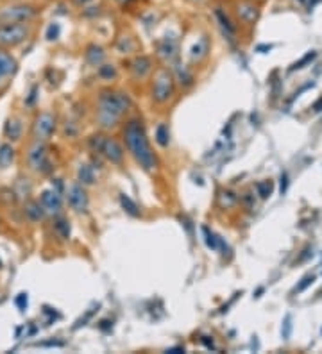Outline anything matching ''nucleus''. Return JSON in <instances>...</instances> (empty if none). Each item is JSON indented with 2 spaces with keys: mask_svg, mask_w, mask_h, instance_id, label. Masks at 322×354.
Segmentation results:
<instances>
[{
  "mask_svg": "<svg viewBox=\"0 0 322 354\" xmlns=\"http://www.w3.org/2000/svg\"><path fill=\"white\" fill-rule=\"evenodd\" d=\"M17 304L20 306V308H23V306H27V295L25 293H22L20 297L17 299Z\"/></svg>",
  "mask_w": 322,
  "mask_h": 354,
  "instance_id": "obj_34",
  "label": "nucleus"
},
{
  "mask_svg": "<svg viewBox=\"0 0 322 354\" xmlns=\"http://www.w3.org/2000/svg\"><path fill=\"white\" fill-rule=\"evenodd\" d=\"M124 140H125V145L131 150V154L134 156V159L140 163V166L147 172L154 170L158 166V159H156L154 152L150 149L143 125L138 120L127 122V125L124 129Z\"/></svg>",
  "mask_w": 322,
  "mask_h": 354,
  "instance_id": "obj_1",
  "label": "nucleus"
},
{
  "mask_svg": "<svg viewBox=\"0 0 322 354\" xmlns=\"http://www.w3.org/2000/svg\"><path fill=\"white\" fill-rule=\"evenodd\" d=\"M13 158H15V150H13L11 145H2L0 147V166L6 168V166L11 165Z\"/></svg>",
  "mask_w": 322,
  "mask_h": 354,
  "instance_id": "obj_18",
  "label": "nucleus"
},
{
  "mask_svg": "<svg viewBox=\"0 0 322 354\" xmlns=\"http://www.w3.org/2000/svg\"><path fill=\"white\" fill-rule=\"evenodd\" d=\"M290 331H292V324H290V317L285 319V331H283V336L288 338L290 336Z\"/></svg>",
  "mask_w": 322,
  "mask_h": 354,
  "instance_id": "obj_32",
  "label": "nucleus"
},
{
  "mask_svg": "<svg viewBox=\"0 0 322 354\" xmlns=\"http://www.w3.org/2000/svg\"><path fill=\"white\" fill-rule=\"evenodd\" d=\"M36 15L34 7L31 6H17V7H9L6 11L2 13V18L9 23H23L31 20V18Z\"/></svg>",
  "mask_w": 322,
  "mask_h": 354,
  "instance_id": "obj_6",
  "label": "nucleus"
},
{
  "mask_svg": "<svg viewBox=\"0 0 322 354\" xmlns=\"http://www.w3.org/2000/svg\"><path fill=\"white\" fill-rule=\"evenodd\" d=\"M41 206L45 208L47 213L50 215H56L61 211V195L57 190H47L41 195Z\"/></svg>",
  "mask_w": 322,
  "mask_h": 354,
  "instance_id": "obj_10",
  "label": "nucleus"
},
{
  "mask_svg": "<svg viewBox=\"0 0 322 354\" xmlns=\"http://www.w3.org/2000/svg\"><path fill=\"white\" fill-rule=\"evenodd\" d=\"M120 204H122V208L125 211H127L129 215L131 216H138L140 215V211H138V206L134 204L133 200L129 199L127 195H120Z\"/></svg>",
  "mask_w": 322,
  "mask_h": 354,
  "instance_id": "obj_24",
  "label": "nucleus"
},
{
  "mask_svg": "<svg viewBox=\"0 0 322 354\" xmlns=\"http://www.w3.org/2000/svg\"><path fill=\"white\" fill-rule=\"evenodd\" d=\"M286 188H288V176L286 174H281V194H285L286 192Z\"/></svg>",
  "mask_w": 322,
  "mask_h": 354,
  "instance_id": "obj_33",
  "label": "nucleus"
},
{
  "mask_svg": "<svg viewBox=\"0 0 322 354\" xmlns=\"http://www.w3.org/2000/svg\"><path fill=\"white\" fill-rule=\"evenodd\" d=\"M27 159L34 170L50 172V163H49V159H47V156H45V147L43 145H39V142L34 145L33 149L29 150Z\"/></svg>",
  "mask_w": 322,
  "mask_h": 354,
  "instance_id": "obj_8",
  "label": "nucleus"
},
{
  "mask_svg": "<svg viewBox=\"0 0 322 354\" xmlns=\"http://www.w3.org/2000/svg\"><path fill=\"white\" fill-rule=\"evenodd\" d=\"M129 109V97L118 91H102L99 99V124L102 127H113L120 116Z\"/></svg>",
  "mask_w": 322,
  "mask_h": 354,
  "instance_id": "obj_2",
  "label": "nucleus"
},
{
  "mask_svg": "<svg viewBox=\"0 0 322 354\" xmlns=\"http://www.w3.org/2000/svg\"><path fill=\"white\" fill-rule=\"evenodd\" d=\"M99 152L100 154L106 156V159H109L111 163H122L124 161V149L120 147L117 140L113 138H106L102 140V143L99 147Z\"/></svg>",
  "mask_w": 322,
  "mask_h": 354,
  "instance_id": "obj_5",
  "label": "nucleus"
},
{
  "mask_svg": "<svg viewBox=\"0 0 322 354\" xmlns=\"http://www.w3.org/2000/svg\"><path fill=\"white\" fill-rule=\"evenodd\" d=\"M315 57H317V52H313V50H311V52H308V54H306L304 57L301 59V61L295 63L294 67H292V70H301V68H304V65L311 63V61H313V59H315Z\"/></svg>",
  "mask_w": 322,
  "mask_h": 354,
  "instance_id": "obj_29",
  "label": "nucleus"
},
{
  "mask_svg": "<svg viewBox=\"0 0 322 354\" xmlns=\"http://www.w3.org/2000/svg\"><path fill=\"white\" fill-rule=\"evenodd\" d=\"M256 190H258V195L261 199H268L274 192V184L272 181H261V183L256 184Z\"/></svg>",
  "mask_w": 322,
  "mask_h": 354,
  "instance_id": "obj_23",
  "label": "nucleus"
},
{
  "mask_svg": "<svg viewBox=\"0 0 322 354\" xmlns=\"http://www.w3.org/2000/svg\"><path fill=\"white\" fill-rule=\"evenodd\" d=\"M315 281V276H306L304 279H303V283H301L299 286H295V290H294V293H301L303 290H306V288L310 286L311 283Z\"/></svg>",
  "mask_w": 322,
  "mask_h": 354,
  "instance_id": "obj_30",
  "label": "nucleus"
},
{
  "mask_svg": "<svg viewBox=\"0 0 322 354\" xmlns=\"http://www.w3.org/2000/svg\"><path fill=\"white\" fill-rule=\"evenodd\" d=\"M202 232H204V238H206V245L210 247V249L217 250L218 249V244H220V238H218L215 232H211L208 227H202Z\"/></svg>",
  "mask_w": 322,
  "mask_h": 354,
  "instance_id": "obj_25",
  "label": "nucleus"
},
{
  "mask_svg": "<svg viewBox=\"0 0 322 354\" xmlns=\"http://www.w3.org/2000/svg\"><path fill=\"white\" fill-rule=\"evenodd\" d=\"M45 213H47V211H45V208L39 204V202H29V204L25 206V215H27L33 222L41 220Z\"/></svg>",
  "mask_w": 322,
  "mask_h": 354,
  "instance_id": "obj_16",
  "label": "nucleus"
},
{
  "mask_svg": "<svg viewBox=\"0 0 322 354\" xmlns=\"http://www.w3.org/2000/svg\"><path fill=\"white\" fill-rule=\"evenodd\" d=\"M301 2H303V0H301Z\"/></svg>",
  "mask_w": 322,
  "mask_h": 354,
  "instance_id": "obj_41",
  "label": "nucleus"
},
{
  "mask_svg": "<svg viewBox=\"0 0 322 354\" xmlns=\"http://www.w3.org/2000/svg\"><path fill=\"white\" fill-rule=\"evenodd\" d=\"M156 142L160 147H168V143H170V133H168V127L165 124H160L156 127Z\"/></svg>",
  "mask_w": 322,
  "mask_h": 354,
  "instance_id": "obj_17",
  "label": "nucleus"
},
{
  "mask_svg": "<svg viewBox=\"0 0 322 354\" xmlns=\"http://www.w3.org/2000/svg\"><path fill=\"white\" fill-rule=\"evenodd\" d=\"M99 75L102 79H106V81H111V79L117 77V70H115L113 65H102L99 68Z\"/></svg>",
  "mask_w": 322,
  "mask_h": 354,
  "instance_id": "obj_27",
  "label": "nucleus"
},
{
  "mask_svg": "<svg viewBox=\"0 0 322 354\" xmlns=\"http://www.w3.org/2000/svg\"><path fill=\"white\" fill-rule=\"evenodd\" d=\"M54 131V116L49 115V113H43V115H39L36 118V122H34V127H33V133H34V138L38 140H47L50 138V134Z\"/></svg>",
  "mask_w": 322,
  "mask_h": 354,
  "instance_id": "obj_7",
  "label": "nucleus"
},
{
  "mask_svg": "<svg viewBox=\"0 0 322 354\" xmlns=\"http://www.w3.org/2000/svg\"><path fill=\"white\" fill-rule=\"evenodd\" d=\"M15 70H17V61L9 54L0 50V84L6 83V79L13 75Z\"/></svg>",
  "mask_w": 322,
  "mask_h": 354,
  "instance_id": "obj_13",
  "label": "nucleus"
},
{
  "mask_svg": "<svg viewBox=\"0 0 322 354\" xmlns=\"http://www.w3.org/2000/svg\"><path fill=\"white\" fill-rule=\"evenodd\" d=\"M158 54L163 57V59H167V61H174L176 57H178V41L174 38H165L163 41L160 43L158 47Z\"/></svg>",
  "mask_w": 322,
  "mask_h": 354,
  "instance_id": "obj_14",
  "label": "nucleus"
},
{
  "mask_svg": "<svg viewBox=\"0 0 322 354\" xmlns=\"http://www.w3.org/2000/svg\"><path fill=\"white\" fill-rule=\"evenodd\" d=\"M194 2H202V0H194Z\"/></svg>",
  "mask_w": 322,
  "mask_h": 354,
  "instance_id": "obj_40",
  "label": "nucleus"
},
{
  "mask_svg": "<svg viewBox=\"0 0 322 354\" xmlns=\"http://www.w3.org/2000/svg\"><path fill=\"white\" fill-rule=\"evenodd\" d=\"M54 229H56L57 236L63 240H68L70 238V224H68L65 218H59V220L54 224Z\"/></svg>",
  "mask_w": 322,
  "mask_h": 354,
  "instance_id": "obj_22",
  "label": "nucleus"
},
{
  "mask_svg": "<svg viewBox=\"0 0 322 354\" xmlns=\"http://www.w3.org/2000/svg\"><path fill=\"white\" fill-rule=\"evenodd\" d=\"M86 59H88L91 65H99V63L104 59V52H102L100 47L91 45V47H88V50H86Z\"/></svg>",
  "mask_w": 322,
  "mask_h": 354,
  "instance_id": "obj_19",
  "label": "nucleus"
},
{
  "mask_svg": "<svg viewBox=\"0 0 322 354\" xmlns=\"http://www.w3.org/2000/svg\"><path fill=\"white\" fill-rule=\"evenodd\" d=\"M150 59L149 57H145V55H140V57H136L133 61V65H131V70H133L134 77H145L147 73L150 72Z\"/></svg>",
  "mask_w": 322,
  "mask_h": 354,
  "instance_id": "obj_15",
  "label": "nucleus"
},
{
  "mask_svg": "<svg viewBox=\"0 0 322 354\" xmlns=\"http://www.w3.org/2000/svg\"><path fill=\"white\" fill-rule=\"evenodd\" d=\"M236 15L242 22L245 23H254L256 18H258V7L249 2V0H244V2H240L238 6H236Z\"/></svg>",
  "mask_w": 322,
  "mask_h": 354,
  "instance_id": "obj_12",
  "label": "nucleus"
},
{
  "mask_svg": "<svg viewBox=\"0 0 322 354\" xmlns=\"http://www.w3.org/2000/svg\"><path fill=\"white\" fill-rule=\"evenodd\" d=\"M67 197H68V204L72 206V210L79 211V213L86 211V208H88V195H86V192L79 184H73V186L68 188Z\"/></svg>",
  "mask_w": 322,
  "mask_h": 354,
  "instance_id": "obj_9",
  "label": "nucleus"
},
{
  "mask_svg": "<svg viewBox=\"0 0 322 354\" xmlns=\"http://www.w3.org/2000/svg\"><path fill=\"white\" fill-rule=\"evenodd\" d=\"M272 49V45H260V47H258V50H270Z\"/></svg>",
  "mask_w": 322,
  "mask_h": 354,
  "instance_id": "obj_36",
  "label": "nucleus"
},
{
  "mask_svg": "<svg viewBox=\"0 0 322 354\" xmlns=\"http://www.w3.org/2000/svg\"><path fill=\"white\" fill-rule=\"evenodd\" d=\"M206 52H208V41H206V39H200L199 43L195 45L194 49H192V59H200V57H204L206 55Z\"/></svg>",
  "mask_w": 322,
  "mask_h": 354,
  "instance_id": "obj_26",
  "label": "nucleus"
},
{
  "mask_svg": "<svg viewBox=\"0 0 322 354\" xmlns=\"http://www.w3.org/2000/svg\"><path fill=\"white\" fill-rule=\"evenodd\" d=\"M29 29L23 23H4L0 25V45L2 47H15L27 38Z\"/></svg>",
  "mask_w": 322,
  "mask_h": 354,
  "instance_id": "obj_4",
  "label": "nucleus"
},
{
  "mask_svg": "<svg viewBox=\"0 0 322 354\" xmlns=\"http://www.w3.org/2000/svg\"><path fill=\"white\" fill-rule=\"evenodd\" d=\"M6 134H7V138L18 140L20 138V134H22V124L18 122V120H9V122L6 124Z\"/></svg>",
  "mask_w": 322,
  "mask_h": 354,
  "instance_id": "obj_20",
  "label": "nucleus"
},
{
  "mask_svg": "<svg viewBox=\"0 0 322 354\" xmlns=\"http://www.w3.org/2000/svg\"><path fill=\"white\" fill-rule=\"evenodd\" d=\"M215 18H217V22H218V25H220V29H222V34L226 36V39H229V41L233 43L234 38H236V27H234V23L229 20V17L220 9V7L215 9Z\"/></svg>",
  "mask_w": 322,
  "mask_h": 354,
  "instance_id": "obj_11",
  "label": "nucleus"
},
{
  "mask_svg": "<svg viewBox=\"0 0 322 354\" xmlns=\"http://www.w3.org/2000/svg\"><path fill=\"white\" fill-rule=\"evenodd\" d=\"M120 4H127V2H131V0H118Z\"/></svg>",
  "mask_w": 322,
  "mask_h": 354,
  "instance_id": "obj_39",
  "label": "nucleus"
},
{
  "mask_svg": "<svg viewBox=\"0 0 322 354\" xmlns=\"http://www.w3.org/2000/svg\"><path fill=\"white\" fill-rule=\"evenodd\" d=\"M79 179H81V183L83 184H93L95 183L93 168L89 165H83L79 168Z\"/></svg>",
  "mask_w": 322,
  "mask_h": 354,
  "instance_id": "obj_21",
  "label": "nucleus"
},
{
  "mask_svg": "<svg viewBox=\"0 0 322 354\" xmlns=\"http://www.w3.org/2000/svg\"><path fill=\"white\" fill-rule=\"evenodd\" d=\"M73 2H75L77 6H84V4H88L89 0H73Z\"/></svg>",
  "mask_w": 322,
  "mask_h": 354,
  "instance_id": "obj_37",
  "label": "nucleus"
},
{
  "mask_svg": "<svg viewBox=\"0 0 322 354\" xmlns=\"http://www.w3.org/2000/svg\"><path fill=\"white\" fill-rule=\"evenodd\" d=\"M174 95V77L172 73L165 70V68H161L158 70L154 77V86H152V97H154L156 102H160V104H165L168 100L172 99Z\"/></svg>",
  "mask_w": 322,
  "mask_h": 354,
  "instance_id": "obj_3",
  "label": "nucleus"
},
{
  "mask_svg": "<svg viewBox=\"0 0 322 354\" xmlns=\"http://www.w3.org/2000/svg\"><path fill=\"white\" fill-rule=\"evenodd\" d=\"M321 0H310V7H313V6H317Z\"/></svg>",
  "mask_w": 322,
  "mask_h": 354,
  "instance_id": "obj_38",
  "label": "nucleus"
},
{
  "mask_svg": "<svg viewBox=\"0 0 322 354\" xmlns=\"http://www.w3.org/2000/svg\"><path fill=\"white\" fill-rule=\"evenodd\" d=\"M178 77H179V83L184 84V86H190V84L194 83V75H192L184 67L178 70Z\"/></svg>",
  "mask_w": 322,
  "mask_h": 354,
  "instance_id": "obj_28",
  "label": "nucleus"
},
{
  "mask_svg": "<svg viewBox=\"0 0 322 354\" xmlns=\"http://www.w3.org/2000/svg\"><path fill=\"white\" fill-rule=\"evenodd\" d=\"M313 111H317V113H319V111H322V97L317 100L315 104H313Z\"/></svg>",
  "mask_w": 322,
  "mask_h": 354,
  "instance_id": "obj_35",
  "label": "nucleus"
},
{
  "mask_svg": "<svg viewBox=\"0 0 322 354\" xmlns=\"http://www.w3.org/2000/svg\"><path fill=\"white\" fill-rule=\"evenodd\" d=\"M57 36H59V25H57V23H52V25L49 27V31H47V38L56 39Z\"/></svg>",
  "mask_w": 322,
  "mask_h": 354,
  "instance_id": "obj_31",
  "label": "nucleus"
}]
</instances>
